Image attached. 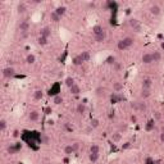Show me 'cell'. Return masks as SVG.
I'll use <instances>...</instances> for the list:
<instances>
[{"label":"cell","instance_id":"obj_1","mask_svg":"<svg viewBox=\"0 0 164 164\" xmlns=\"http://www.w3.org/2000/svg\"><path fill=\"white\" fill-rule=\"evenodd\" d=\"M128 24L131 26V28H133V31L137 33H140L141 31H142V26L140 24V22H138L136 18H130V20H128Z\"/></svg>","mask_w":164,"mask_h":164},{"label":"cell","instance_id":"obj_2","mask_svg":"<svg viewBox=\"0 0 164 164\" xmlns=\"http://www.w3.org/2000/svg\"><path fill=\"white\" fill-rule=\"evenodd\" d=\"M3 77L4 78H8V79H10V78H13V77H15V69L13 68V67H5L4 69H3Z\"/></svg>","mask_w":164,"mask_h":164},{"label":"cell","instance_id":"obj_3","mask_svg":"<svg viewBox=\"0 0 164 164\" xmlns=\"http://www.w3.org/2000/svg\"><path fill=\"white\" fill-rule=\"evenodd\" d=\"M30 27H31V24L28 20H22V22L18 24V31H19L20 33H23V35H26V33L30 31Z\"/></svg>","mask_w":164,"mask_h":164},{"label":"cell","instance_id":"obj_4","mask_svg":"<svg viewBox=\"0 0 164 164\" xmlns=\"http://www.w3.org/2000/svg\"><path fill=\"white\" fill-rule=\"evenodd\" d=\"M151 87H153V79H151L150 77H146V78H144L142 82H141V89L151 90Z\"/></svg>","mask_w":164,"mask_h":164},{"label":"cell","instance_id":"obj_5","mask_svg":"<svg viewBox=\"0 0 164 164\" xmlns=\"http://www.w3.org/2000/svg\"><path fill=\"white\" fill-rule=\"evenodd\" d=\"M149 12H150L151 15H159L161 13V8L158 4H151L150 8H149Z\"/></svg>","mask_w":164,"mask_h":164},{"label":"cell","instance_id":"obj_6","mask_svg":"<svg viewBox=\"0 0 164 164\" xmlns=\"http://www.w3.org/2000/svg\"><path fill=\"white\" fill-rule=\"evenodd\" d=\"M87 110V106H86V102H78L76 106V113L79 115H83Z\"/></svg>","mask_w":164,"mask_h":164},{"label":"cell","instance_id":"obj_7","mask_svg":"<svg viewBox=\"0 0 164 164\" xmlns=\"http://www.w3.org/2000/svg\"><path fill=\"white\" fill-rule=\"evenodd\" d=\"M141 62H142L144 64H151L154 62L153 54H151V53H145L142 56H141Z\"/></svg>","mask_w":164,"mask_h":164},{"label":"cell","instance_id":"obj_8","mask_svg":"<svg viewBox=\"0 0 164 164\" xmlns=\"http://www.w3.org/2000/svg\"><path fill=\"white\" fill-rule=\"evenodd\" d=\"M40 36L49 38V37L51 36V28L49 27V26H45V27H42V28H41V31H40Z\"/></svg>","mask_w":164,"mask_h":164},{"label":"cell","instance_id":"obj_9","mask_svg":"<svg viewBox=\"0 0 164 164\" xmlns=\"http://www.w3.org/2000/svg\"><path fill=\"white\" fill-rule=\"evenodd\" d=\"M54 12L56 13V14L59 15V17H63V15H65V13H67V7H64V5H58V7L55 8V10Z\"/></svg>","mask_w":164,"mask_h":164},{"label":"cell","instance_id":"obj_10","mask_svg":"<svg viewBox=\"0 0 164 164\" xmlns=\"http://www.w3.org/2000/svg\"><path fill=\"white\" fill-rule=\"evenodd\" d=\"M27 12V5L26 3H18L17 4V13L18 14H24Z\"/></svg>","mask_w":164,"mask_h":164},{"label":"cell","instance_id":"obj_11","mask_svg":"<svg viewBox=\"0 0 164 164\" xmlns=\"http://www.w3.org/2000/svg\"><path fill=\"white\" fill-rule=\"evenodd\" d=\"M105 37H106V32H105V31H102L101 33L94 36V40H95V42L100 44V42H102V41H105Z\"/></svg>","mask_w":164,"mask_h":164},{"label":"cell","instance_id":"obj_12","mask_svg":"<svg viewBox=\"0 0 164 164\" xmlns=\"http://www.w3.org/2000/svg\"><path fill=\"white\" fill-rule=\"evenodd\" d=\"M151 96V90H146V89H141V91H140V97L142 100H145V99H147V97H150Z\"/></svg>","mask_w":164,"mask_h":164},{"label":"cell","instance_id":"obj_13","mask_svg":"<svg viewBox=\"0 0 164 164\" xmlns=\"http://www.w3.org/2000/svg\"><path fill=\"white\" fill-rule=\"evenodd\" d=\"M123 90V83L122 82H114L113 83V91L115 94H120V91Z\"/></svg>","mask_w":164,"mask_h":164},{"label":"cell","instance_id":"obj_14","mask_svg":"<svg viewBox=\"0 0 164 164\" xmlns=\"http://www.w3.org/2000/svg\"><path fill=\"white\" fill-rule=\"evenodd\" d=\"M154 127H155V119H154V118H151V119H149L147 123H146L145 130L147 131V132H150V131L154 130Z\"/></svg>","mask_w":164,"mask_h":164},{"label":"cell","instance_id":"obj_15","mask_svg":"<svg viewBox=\"0 0 164 164\" xmlns=\"http://www.w3.org/2000/svg\"><path fill=\"white\" fill-rule=\"evenodd\" d=\"M38 117H40V113H38L37 110H32V112H30V114H28V119L32 120V122H36V120L38 119Z\"/></svg>","mask_w":164,"mask_h":164},{"label":"cell","instance_id":"obj_16","mask_svg":"<svg viewBox=\"0 0 164 164\" xmlns=\"http://www.w3.org/2000/svg\"><path fill=\"white\" fill-rule=\"evenodd\" d=\"M69 92H71L72 95H79L82 91H81V87H79L77 83H74L73 86H72L71 89H69Z\"/></svg>","mask_w":164,"mask_h":164},{"label":"cell","instance_id":"obj_17","mask_svg":"<svg viewBox=\"0 0 164 164\" xmlns=\"http://www.w3.org/2000/svg\"><path fill=\"white\" fill-rule=\"evenodd\" d=\"M79 56L82 58V60H83V63H86V62L90 60V58H91V54H90V51L87 50H83L82 53H79Z\"/></svg>","mask_w":164,"mask_h":164},{"label":"cell","instance_id":"obj_18","mask_svg":"<svg viewBox=\"0 0 164 164\" xmlns=\"http://www.w3.org/2000/svg\"><path fill=\"white\" fill-rule=\"evenodd\" d=\"M72 63H73V65L79 67V65H82V64H83V60H82V58L79 56V54H78V55H76L73 59H72Z\"/></svg>","mask_w":164,"mask_h":164},{"label":"cell","instance_id":"obj_19","mask_svg":"<svg viewBox=\"0 0 164 164\" xmlns=\"http://www.w3.org/2000/svg\"><path fill=\"white\" fill-rule=\"evenodd\" d=\"M122 40L124 41V44H126V46H127V49H130L131 46H133V44H135V40H133L132 37H130V36H127V37H123Z\"/></svg>","mask_w":164,"mask_h":164},{"label":"cell","instance_id":"obj_20","mask_svg":"<svg viewBox=\"0 0 164 164\" xmlns=\"http://www.w3.org/2000/svg\"><path fill=\"white\" fill-rule=\"evenodd\" d=\"M44 97V91L42 90H35V91H33V99L35 100H41Z\"/></svg>","mask_w":164,"mask_h":164},{"label":"cell","instance_id":"obj_21","mask_svg":"<svg viewBox=\"0 0 164 164\" xmlns=\"http://www.w3.org/2000/svg\"><path fill=\"white\" fill-rule=\"evenodd\" d=\"M36 62V56L33 55V54H28L27 56H26V63L28 64V65H32V64H35Z\"/></svg>","mask_w":164,"mask_h":164},{"label":"cell","instance_id":"obj_22","mask_svg":"<svg viewBox=\"0 0 164 164\" xmlns=\"http://www.w3.org/2000/svg\"><path fill=\"white\" fill-rule=\"evenodd\" d=\"M64 83H65V86L68 87V89H71V87L73 86L74 83H76V81H74V78H73V77H71V76H69V77H67V78L64 79Z\"/></svg>","mask_w":164,"mask_h":164},{"label":"cell","instance_id":"obj_23","mask_svg":"<svg viewBox=\"0 0 164 164\" xmlns=\"http://www.w3.org/2000/svg\"><path fill=\"white\" fill-rule=\"evenodd\" d=\"M102 31H105V30L102 28V26H100V24H95L94 27H92V33H94V36H95V35H99V33H101Z\"/></svg>","mask_w":164,"mask_h":164},{"label":"cell","instance_id":"obj_24","mask_svg":"<svg viewBox=\"0 0 164 164\" xmlns=\"http://www.w3.org/2000/svg\"><path fill=\"white\" fill-rule=\"evenodd\" d=\"M37 44L40 46H46L49 44V38L42 37V36H38V37H37Z\"/></svg>","mask_w":164,"mask_h":164},{"label":"cell","instance_id":"obj_25","mask_svg":"<svg viewBox=\"0 0 164 164\" xmlns=\"http://www.w3.org/2000/svg\"><path fill=\"white\" fill-rule=\"evenodd\" d=\"M90 153H92V154H100V146L97 145V144H92V145L90 146Z\"/></svg>","mask_w":164,"mask_h":164},{"label":"cell","instance_id":"obj_26","mask_svg":"<svg viewBox=\"0 0 164 164\" xmlns=\"http://www.w3.org/2000/svg\"><path fill=\"white\" fill-rule=\"evenodd\" d=\"M64 154L65 155H72V154H74V150H73V147H72V144L71 145H65L64 146Z\"/></svg>","mask_w":164,"mask_h":164},{"label":"cell","instance_id":"obj_27","mask_svg":"<svg viewBox=\"0 0 164 164\" xmlns=\"http://www.w3.org/2000/svg\"><path fill=\"white\" fill-rule=\"evenodd\" d=\"M50 20H51L53 23H58L59 20H60V17H59V15L53 10V12L50 13Z\"/></svg>","mask_w":164,"mask_h":164},{"label":"cell","instance_id":"obj_28","mask_svg":"<svg viewBox=\"0 0 164 164\" xmlns=\"http://www.w3.org/2000/svg\"><path fill=\"white\" fill-rule=\"evenodd\" d=\"M7 151H8V154H10V155H14V154H17L19 150H18V147H17V146H14V145H10V146H8Z\"/></svg>","mask_w":164,"mask_h":164},{"label":"cell","instance_id":"obj_29","mask_svg":"<svg viewBox=\"0 0 164 164\" xmlns=\"http://www.w3.org/2000/svg\"><path fill=\"white\" fill-rule=\"evenodd\" d=\"M7 127H8V122H7V119L1 118V119H0V131H1V132H4V131L7 130Z\"/></svg>","mask_w":164,"mask_h":164},{"label":"cell","instance_id":"obj_30","mask_svg":"<svg viewBox=\"0 0 164 164\" xmlns=\"http://www.w3.org/2000/svg\"><path fill=\"white\" fill-rule=\"evenodd\" d=\"M53 102H54L55 105H60V104H63V97H62V95H56V96H54Z\"/></svg>","mask_w":164,"mask_h":164},{"label":"cell","instance_id":"obj_31","mask_svg":"<svg viewBox=\"0 0 164 164\" xmlns=\"http://www.w3.org/2000/svg\"><path fill=\"white\" fill-rule=\"evenodd\" d=\"M99 154H92V153H90L89 154V159H90V161L91 163H96L97 160H99Z\"/></svg>","mask_w":164,"mask_h":164},{"label":"cell","instance_id":"obj_32","mask_svg":"<svg viewBox=\"0 0 164 164\" xmlns=\"http://www.w3.org/2000/svg\"><path fill=\"white\" fill-rule=\"evenodd\" d=\"M90 126H91V128H97L100 126V120L97 118H92L91 122H90Z\"/></svg>","mask_w":164,"mask_h":164},{"label":"cell","instance_id":"obj_33","mask_svg":"<svg viewBox=\"0 0 164 164\" xmlns=\"http://www.w3.org/2000/svg\"><path fill=\"white\" fill-rule=\"evenodd\" d=\"M105 63H106V64H113V65H114L117 62H115V58H114V56H113V55H109L106 59H105Z\"/></svg>","mask_w":164,"mask_h":164},{"label":"cell","instance_id":"obj_34","mask_svg":"<svg viewBox=\"0 0 164 164\" xmlns=\"http://www.w3.org/2000/svg\"><path fill=\"white\" fill-rule=\"evenodd\" d=\"M153 54V59H154V62H159L161 59V54L159 53V51H154V53H151Z\"/></svg>","mask_w":164,"mask_h":164},{"label":"cell","instance_id":"obj_35","mask_svg":"<svg viewBox=\"0 0 164 164\" xmlns=\"http://www.w3.org/2000/svg\"><path fill=\"white\" fill-rule=\"evenodd\" d=\"M137 110H146V104L144 101L137 102Z\"/></svg>","mask_w":164,"mask_h":164},{"label":"cell","instance_id":"obj_36","mask_svg":"<svg viewBox=\"0 0 164 164\" xmlns=\"http://www.w3.org/2000/svg\"><path fill=\"white\" fill-rule=\"evenodd\" d=\"M120 138H122V135H120L119 132L113 133V141H119Z\"/></svg>","mask_w":164,"mask_h":164},{"label":"cell","instance_id":"obj_37","mask_svg":"<svg viewBox=\"0 0 164 164\" xmlns=\"http://www.w3.org/2000/svg\"><path fill=\"white\" fill-rule=\"evenodd\" d=\"M72 147H73L74 153H77V151L79 150V147H81V145H79L78 142H73V144H72Z\"/></svg>","mask_w":164,"mask_h":164},{"label":"cell","instance_id":"obj_38","mask_svg":"<svg viewBox=\"0 0 164 164\" xmlns=\"http://www.w3.org/2000/svg\"><path fill=\"white\" fill-rule=\"evenodd\" d=\"M104 94V87H97L96 89V95H101Z\"/></svg>","mask_w":164,"mask_h":164},{"label":"cell","instance_id":"obj_39","mask_svg":"<svg viewBox=\"0 0 164 164\" xmlns=\"http://www.w3.org/2000/svg\"><path fill=\"white\" fill-rule=\"evenodd\" d=\"M145 163H146V164H154V159H153V158H146Z\"/></svg>","mask_w":164,"mask_h":164},{"label":"cell","instance_id":"obj_40","mask_svg":"<svg viewBox=\"0 0 164 164\" xmlns=\"http://www.w3.org/2000/svg\"><path fill=\"white\" fill-rule=\"evenodd\" d=\"M159 140H160L161 144H164V132H160V135H159Z\"/></svg>","mask_w":164,"mask_h":164},{"label":"cell","instance_id":"obj_41","mask_svg":"<svg viewBox=\"0 0 164 164\" xmlns=\"http://www.w3.org/2000/svg\"><path fill=\"white\" fill-rule=\"evenodd\" d=\"M18 136H19V131L14 130V132H13V137H18Z\"/></svg>","mask_w":164,"mask_h":164},{"label":"cell","instance_id":"obj_42","mask_svg":"<svg viewBox=\"0 0 164 164\" xmlns=\"http://www.w3.org/2000/svg\"><path fill=\"white\" fill-rule=\"evenodd\" d=\"M114 65H115V69H117V71H119V69H122V65H120V64L115 63V64H114Z\"/></svg>","mask_w":164,"mask_h":164},{"label":"cell","instance_id":"obj_43","mask_svg":"<svg viewBox=\"0 0 164 164\" xmlns=\"http://www.w3.org/2000/svg\"><path fill=\"white\" fill-rule=\"evenodd\" d=\"M136 120H137V118H136V117H135V115H131V122L136 123Z\"/></svg>","mask_w":164,"mask_h":164},{"label":"cell","instance_id":"obj_44","mask_svg":"<svg viewBox=\"0 0 164 164\" xmlns=\"http://www.w3.org/2000/svg\"><path fill=\"white\" fill-rule=\"evenodd\" d=\"M114 117H115L114 112H110V113H109V118H110V119H112V118H114Z\"/></svg>","mask_w":164,"mask_h":164},{"label":"cell","instance_id":"obj_45","mask_svg":"<svg viewBox=\"0 0 164 164\" xmlns=\"http://www.w3.org/2000/svg\"><path fill=\"white\" fill-rule=\"evenodd\" d=\"M45 112H46V114H49V113L51 112V109H50V108H46V109H45Z\"/></svg>","mask_w":164,"mask_h":164},{"label":"cell","instance_id":"obj_46","mask_svg":"<svg viewBox=\"0 0 164 164\" xmlns=\"http://www.w3.org/2000/svg\"><path fill=\"white\" fill-rule=\"evenodd\" d=\"M161 132H164V123L161 124Z\"/></svg>","mask_w":164,"mask_h":164}]
</instances>
